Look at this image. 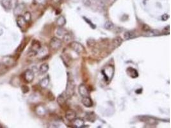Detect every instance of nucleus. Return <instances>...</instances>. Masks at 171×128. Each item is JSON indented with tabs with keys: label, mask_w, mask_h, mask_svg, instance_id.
I'll use <instances>...</instances> for the list:
<instances>
[{
	"label": "nucleus",
	"mask_w": 171,
	"mask_h": 128,
	"mask_svg": "<svg viewBox=\"0 0 171 128\" xmlns=\"http://www.w3.org/2000/svg\"><path fill=\"white\" fill-rule=\"evenodd\" d=\"M21 90L24 94H26V93H28L29 92L28 87L26 85H22L21 87Z\"/></svg>",
	"instance_id": "c85d7f7f"
},
{
	"label": "nucleus",
	"mask_w": 171,
	"mask_h": 128,
	"mask_svg": "<svg viewBox=\"0 0 171 128\" xmlns=\"http://www.w3.org/2000/svg\"><path fill=\"white\" fill-rule=\"evenodd\" d=\"M72 37H71V35L69 34V33H65V35H64V41L65 42H69L71 40Z\"/></svg>",
	"instance_id": "cd10ccee"
},
{
	"label": "nucleus",
	"mask_w": 171,
	"mask_h": 128,
	"mask_svg": "<svg viewBox=\"0 0 171 128\" xmlns=\"http://www.w3.org/2000/svg\"><path fill=\"white\" fill-rule=\"evenodd\" d=\"M83 19L85 21L87 22V23H88V24H90V26L92 28V29H95V28H96V26H95V25H94L93 24H92V23H91V21L89 20V19H87L86 17H83Z\"/></svg>",
	"instance_id": "c756f323"
},
{
	"label": "nucleus",
	"mask_w": 171,
	"mask_h": 128,
	"mask_svg": "<svg viewBox=\"0 0 171 128\" xmlns=\"http://www.w3.org/2000/svg\"><path fill=\"white\" fill-rule=\"evenodd\" d=\"M34 1L39 5H43L46 3V0H34Z\"/></svg>",
	"instance_id": "2f4dec72"
},
{
	"label": "nucleus",
	"mask_w": 171,
	"mask_h": 128,
	"mask_svg": "<svg viewBox=\"0 0 171 128\" xmlns=\"http://www.w3.org/2000/svg\"><path fill=\"white\" fill-rule=\"evenodd\" d=\"M83 3L87 6H90L91 5V3L90 0H83Z\"/></svg>",
	"instance_id": "72a5a7b5"
},
{
	"label": "nucleus",
	"mask_w": 171,
	"mask_h": 128,
	"mask_svg": "<svg viewBox=\"0 0 171 128\" xmlns=\"http://www.w3.org/2000/svg\"><path fill=\"white\" fill-rule=\"evenodd\" d=\"M23 77L26 83H31L34 79V72L30 69H28L23 74Z\"/></svg>",
	"instance_id": "39448f33"
},
{
	"label": "nucleus",
	"mask_w": 171,
	"mask_h": 128,
	"mask_svg": "<svg viewBox=\"0 0 171 128\" xmlns=\"http://www.w3.org/2000/svg\"><path fill=\"white\" fill-rule=\"evenodd\" d=\"M103 76H104L105 80L109 81L112 79L113 74H114V67L112 65H108L106 66L102 71Z\"/></svg>",
	"instance_id": "f257e3e1"
},
{
	"label": "nucleus",
	"mask_w": 171,
	"mask_h": 128,
	"mask_svg": "<svg viewBox=\"0 0 171 128\" xmlns=\"http://www.w3.org/2000/svg\"><path fill=\"white\" fill-rule=\"evenodd\" d=\"M24 8H25V5L24 4H19V5H18L14 9L15 14H20L22 11L24 10Z\"/></svg>",
	"instance_id": "412c9836"
},
{
	"label": "nucleus",
	"mask_w": 171,
	"mask_h": 128,
	"mask_svg": "<svg viewBox=\"0 0 171 128\" xmlns=\"http://www.w3.org/2000/svg\"><path fill=\"white\" fill-rule=\"evenodd\" d=\"M127 74H128L129 76H130L132 78H137L138 76V73L136 69H133L132 67H128L126 70Z\"/></svg>",
	"instance_id": "f8f14e48"
},
{
	"label": "nucleus",
	"mask_w": 171,
	"mask_h": 128,
	"mask_svg": "<svg viewBox=\"0 0 171 128\" xmlns=\"http://www.w3.org/2000/svg\"><path fill=\"white\" fill-rule=\"evenodd\" d=\"M1 4L6 9H10L11 8V0H2Z\"/></svg>",
	"instance_id": "b1692460"
},
{
	"label": "nucleus",
	"mask_w": 171,
	"mask_h": 128,
	"mask_svg": "<svg viewBox=\"0 0 171 128\" xmlns=\"http://www.w3.org/2000/svg\"><path fill=\"white\" fill-rule=\"evenodd\" d=\"M49 70V65L47 63H43L40 65V69H39V72L42 74L46 73Z\"/></svg>",
	"instance_id": "aec40b11"
},
{
	"label": "nucleus",
	"mask_w": 171,
	"mask_h": 128,
	"mask_svg": "<svg viewBox=\"0 0 171 128\" xmlns=\"http://www.w3.org/2000/svg\"><path fill=\"white\" fill-rule=\"evenodd\" d=\"M8 67L5 63H0V75L4 74L8 71Z\"/></svg>",
	"instance_id": "5701e85b"
},
{
	"label": "nucleus",
	"mask_w": 171,
	"mask_h": 128,
	"mask_svg": "<svg viewBox=\"0 0 171 128\" xmlns=\"http://www.w3.org/2000/svg\"><path fill=\"white\" fill-rule=\"evenodd\" d=\"M56 23H57V24L58 25L59 27H62V26H64V25L65 24V23H66V19H65V18L64 17V16H60V17H58L57 19V20H56Z\"/></svg>",
	"instance_id": "dca6fc26"
},
{
	"label": "nucleus",
	"mask_w": 171,
	"mask_h": 128,
	"mask_svg": "<svg viewBox=\"0 0 171 128\" xmlns=\"http://www.w3.org/2000/svg\"><path fill=\"white\" fill-rule=\"evenodd\" d=\"M76 117V113L72 110H68L65 113V118L69 121H73Z\"/></svg>",
	"instance_id": "1a4fd4ad"
},
{
	"label": "nucleus",
	"mask_w": 171,
	"mask_h": 128,
	"mask_svg": "<svg viewBox=\"0 0 171 128\" xmlns=\"http://www.w3.org/2000/svg\"><path fill=\"white\" fill-rule=\"evenodd\" d=\"M82 103L85 107L90 108L93 105V101H92V100L91 99L90 97H89V96H85V97H83Z\"/></svg>",
	"instance_id": "9b49d317"
},
{
	"label": "nucleus",
	"mask_w": 171,
	"mask_h": 128,
	"mask_svg": "<svg viewBox=\"0 0 171 128\" xmlns=\"http://www.w3.org/2000/svg\"><path fill=\"white\" fill-rule=\"evenodd\" d=\"M140 120L143 122H145L146 123L149 124L150 125H155L157 124L156 120L153 117H151L148 116H142L140 117Z\"/></svg>",
	"instance_id": "0eeeda50"
},
{
	"label": "nucleus",
	"mask_w": 171,
	"mask_h": 128,
	"mask_svg": "<svg viewBox=\"0 0 171 128\" xmlns=\"http://www.w3.org/2000/svg\"><path fill=\"white\" fill-rule=\"evenodd\" d=\"M69 47L78 54H82L85 53V49L83 46L78 42H72L69 44Z\"/></svg>",
	"instance_id": "f03ea898"
},
{
	"label": "nucleus",
	"mask_w": 171,
	"mask_h": 128,
	"mask_svg": "<svg viewBox=\"0 0 171 128\" xmlns=\"http://www.w3.org/2000/svg\"><path fill=\"white\" fill-rule=\"evenodd\" d=\"M49 83H50V80H49V78L46 77L40 81V85L42 88H46V87L48 86Z\"/></svg>",
	"instance_id": "4be33fe9"
},
{
	"label": "nucleus",
	"mask_w": 171,
	"mask_h": 128,
	"mask_svg": "<svg viewBox=\"0 0 171 128\" xmlns=\"http://www.w3.org/2000/svg\"><path fill=\"white\" fill-rule=\"evenodd\" d=\"M85 117L88 121H90L91 122H94L96 120V114L94 112H87L85 115Z\"/></svg>",
	"instance_id": "f3484780"
},
{
	"label": "nucleus",
	"mask_w": 171,
	"mask_h": 128,
	"mask_svg": "<svg viewBox=\"0 0 171 128\" xmlns=\"http://www.w3.org/2000/svg\"><path fill=\"white\" fill-rule=\"evenodd\" d=\"M27 23L28 22L25 20L23 16H18L17 19V25L19 26V27L21 29L25 28L26 27Z\"/></svg>",
	"instance_id": "9d476101"
},
{
	"label": "nucleus",
	"mask_w": 171,
	"mask_h": 128,
	"mask_svg": "<svg viewBox=\"0 0 171 128\" xmlns=\"http://www.w3.org/2000/svg\"><path fill=\"white\" fill-rule=\"evenodd\" d=\"M36 113L39 116H44L46 113V109L43 105H39L36 108Z\"/></svg>",
	"instance_id": "ddd939ff"
},
{
	"label": "nucleus",
	"mask_w": 171,
	"mask_h": 128,
	"mask_svg": "<svg viewBox=\"0 0 171 128\" xmlns=\"http://www.w3.org/2000/svg\"><path fill=\"white\" fill-rule=\"evenodd\" d=\"M26 44H27V41H26V39H24L22 41L21 44H20V46H19V47L17 48V52H22V51L24 50V49H25V47H26Z\"/></svg>",
	"instance_id": "393cba45"
},
{
	"label": "nucleus",
	"mask_w": 171,
	"mask_h": 128,
	"mask_svg": "<svg viewBox=\"0 0 171 128\" xmlns=\"http://www.w3.org/2000/svg\"><path fill=\"white\" fill-rule=\"evenodd\" d=\"M24 18H25V20L27 22H29L31 20V18H32V16H31V14L29 12H26V13L24 15Z\"/></svg>",
	"instance_id": "bb28decb"
},
{
	"label": "nucleus",
	"mask_w": 171,
	"mask_h": 128,
	"mask_svg": "<svg viewBox=\"0 0 171 128\" xmlns=\"http://www.w3.org/2000/svg\"><path fill=\"white\" fill-rule=\"evenodd\" d=\"M62 46V41L58 37H53L50 42V46L53 50H58Z\"/></svg>",
	"instance_id": "7ed1b4c3"
},
{
	"label": "nucleus",
	"mask_w": 171,
	"mask_h": 128,
	"mask_svg": "<svg viewBox=\"0 0 171 128\" xmlns=\"http://www.w3.org/2000/svg\"><path fill=\"white\" fill-rule=\"evenodd\" d=\"M78 92H79L80 94L82 97H85V96L89 95V90H88L86 85L84 84H81L79 86V87H78Z\"/></svg>",
	"instance_id": "6e6552de"
},
{
	"label": "nucleus",
	"mask_w": 171,
	"mask_h": 128,
	"mask_svg": "<svg viewBox=\"0 0 171 128\" xmlns=\"http://www.w3.org/2000/svg\"><path fill=\"white\" fill-rule=\"evenodd\" d=\"M122 42H123V39L120 37H117L112 40V45H113V48H115L120 46Z\"/></svg>",
	"instance_id": "6ab92c4d"
},
{
	"label": "nucleus",
	"mask_w": 171,
	"mask_h": 128,
	"mask_svg": "<svg viewBox=\"0 0 171 128\" xmlns=\"http://www.w3.org/2000/svg\"><path fill=\"white\" fill-rule=\"evenodd\" d=\"M169 18V16L168 14H163V16H162V19L163 21H167L168 20Z\"/></svg>",
	"instance_id": "473e14b6"
},
{
	"label": "nucleus",
	"mask_w": 171,
	"mask_h": 128,
	"mask_svg": "<svg viewBox=\"0 0 171 128\" xmlns=\"http://www.w3.org/2000/svg\"><path fill=\"white\" fill-rule=\"evenodd\" d=\"M68 98H69L68 96H67V94H65V92H64L58 96V98H57V102H58V103L59 104L60 106H63L65 105L67 99Z\"/></svg>",
	"instance_id": "423d86ee"
},
{
	"label": "nucleus",
	"mask_w": 171,
	"mask_h": 128,
	"mask_svg": "<svg viewBox=\"0 0 171 128\" xmlns=\"http://www.w3.org/2000/svg\"><path fill=\"white\" fill-rule=\"evenodd\" d=\"M65 92L68 96V97H71L74 95V94H75V83H74L73 81L71 80H68L66 87V91Z\"/></svg>",
	"instance_id": "20e7f679"
},
{
	"label": "nucleus",
	"mask_w": 171,
	"mask_h": 128,
	"mask_svg": "<svg viewBox=\"0 0 171 128\" xmlns=\"http://www.w3.org/2000/svg\"><path fill=\"white\" fill-rule=\"evenodd\" d=\"M160 34V32L157 30H149V31H145V35L146 37H153V36H158Z\"/></svg>",
	"instance_id": "a211bd4d"
},
{
	"label": "nucleus",
	"mask_w": 171,
	"mask_h": 128,
	"mask_svg": "<svg viewBox=\"0 0 171 128\" xmlns=\"http://www.w3.org/2000/svg\"><path fill=\"white\" fill-rule=\"evenodd\" d=\"M135 37H136V33L133 31H126L124 34V38L125 40L133 39Z\"/></svg>",
	"instance_id": "2eb2a0df"
},
{
	"label": "nucleus",
	"mask_w": 171,
	"mask_h": 128,
	"mask_svg": "<svg viewBox=\"0 0 171 128\" xmlns=\"http://www.w3.org/2000/svg\"><path fill=\"white\" fill-rule=\"evenodd\" d=\"M104 26L105 29L108 30H111L114 28V25H113V23L111 21H107L105 22Z\"/></svg>",
	"instance_id": "a878e982"
},
{
	"label": "nucleus",
	"mask_w": 171,
	"mask_h": 128,
	"mask_svg": "<svg viewBox=\"0 0 171 128\" xmlns=\"http://www.w3.org/2000/svg\"><path fill=\"white\" fill-rule=\"evenodd\" d=\"M142 30L145 32V31H149V30H151V28H150L148 25L144 24V26H143V27H142Z\"/></svg>",
	"instance_id": "7c9ffc66"
},
{
	"label": "nucleus",
	"mask_w": 171,
	"mask_h": 128,
	"mask_svg": "<svg viewBox=\"0 0 171 128\" xmlns=\"http://www.w3.org/2000/svg\"><path fill=\"white\" fill-rule=\"evenodd\" d=\"M74 121V127H76V128H81L83 127L84 126V124H85V121L84 120H83L82 119H80V118H78V119H75Z\"/></svg>",
	"instance_id": "4468645a"
}]
</instances>
